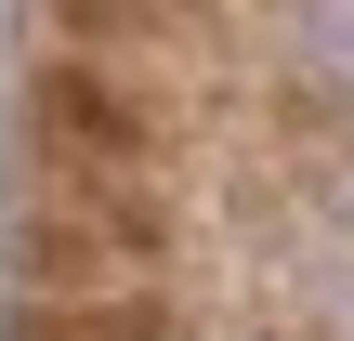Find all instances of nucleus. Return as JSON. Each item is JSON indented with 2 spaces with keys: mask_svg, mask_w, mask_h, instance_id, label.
Here are the masks:
<instances>
[{
  "mask_svg": "<svg viewBox=\"0 0 354 341\" xmlns=\"http://www.w3.org/2000/svg\"><path fill=\"white\" fill-rule=\"evenodd\" d=\"M302 26V53L328 66V79H354V0H315V13H289Z\"/></svg>",
  "mask_w": 354,
  "mask_h": 341,
  "instance_id": "obj_1",
  "label": "nucleus"
}]
</instances>
